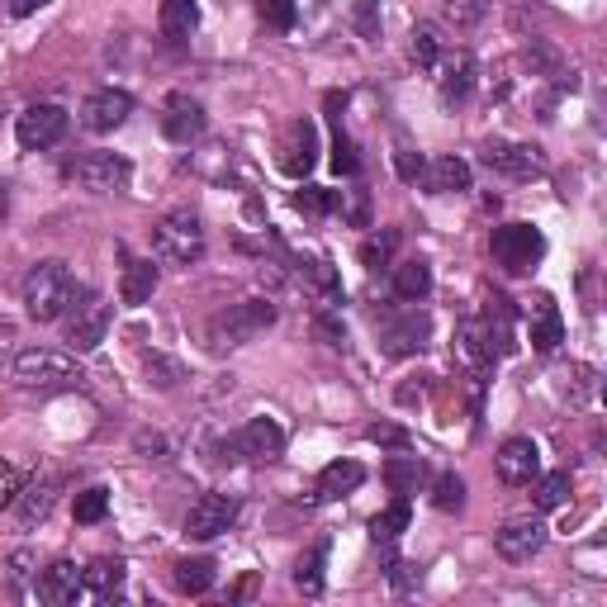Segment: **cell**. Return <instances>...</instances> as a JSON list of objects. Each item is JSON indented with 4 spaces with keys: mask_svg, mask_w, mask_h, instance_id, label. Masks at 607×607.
<instances>
[{
    "mask_svg": "<svg viewBox=\"0 0 607 607\" xmlns=\"http://www.w3.org/2000/svg\"><path fill=\"white\" fill-rule=\"evenodd\" d=\"M72 299H76V280L67 262H39L24 276V309L34 323H57Z\"/></svg>",
    "mask_w": 607,
    "mask_h": 607,
    "instance_id": "obj_1",
    "label": "cell"
},
{
    "mask_svg": "<svg viewBox=\"0 0 607 607\" xmlns=\"http://www.w3.org/2000/svg\"><path fill=\"white\" fill-rule=\"evenodd\" d=\"M270 323H276V303H270V299L228 303V309L214 313V323H210V347H214V351L247 347V342H257Z\"/></svg>",
    "mask_w": 607,
    "mask_h": 607,
    "instance_id": "obj_2",
    "label": "cell"
},
{
    "mask_svg": "<svg viewBox=\"0 0 607 607\" xmlns=\"http://www.w3.org/2000/svg\"><path fill=\"white\" fill-rule=\"evenodd\" d=\"M489 252L508 276H532L541 257H546V233L536 223H503V228H493Z\"/></svg>",
    "mask_w": 607,
    "mask_h": 607,
    "instance_id": "obj_3",
    "label": "cell"
},
{
    "mask_svg": "<svg viewBox=\"0 0 607 607\" xmlns=\"http://www.w3.org/2000/svg\"><path fill=\"white\" fill-rule=\"evenodd\" d=\"M152 252L167 266H195L204 257V228L190 210H175L152 228Z\"/></svg>",
    "mask_w": 607,
    "mask_h": 607,
    "instance_id": "obj_4",
    "label": "cell"
},
{
    "mask_svg": "<svg viewBox=\"0 0 607 607\" xmlns=\"http://www.w3.org/2000/svg\"><path fill=\"white\" fill-rule=\"evenodd\" d=\"M67 342H72V351H95L105 342V332H109V303L95 295V290H76V299L67 303Z\"/></svg>",
    "mask_w": 607,
    "mask_h": 607,
    "instance_id": "obj_5",
    "label": "cell"
},
{
    "mask_svg": "<svg viewBox=\"0 0 607 607\" xmlns=\"http://www.w3.org/2000/svg\"><path fill=\"white\" fill-rule=\"evenodd\" d=\"M67 181L90 190V195H115L129 181V162L119 152H82L76 162H67Z\"/></svg>",
    "mask_w": 607,
    "mask_h": 607,
    "instance_id": "obj_6",
    "label": "cell"
},
{
    "mask_svg": "<svg viewBox=\"0 0 607 607\" xmlns=\"http://www.w3.org/2000/svg\"><path fill=\"white\" fill-rule=\"evenodd\" d=\"M14 380L29 390L39 385H62V380H76V356L67 351H53V347H29L14 356Z\"/></svg>",
    "mask_w": 607,
    "mask_h": 607,
    "instance_id": "obj_7",
    "label": "cell"
},
{
    "mask_svg": "<svg viewBox=\"0 0 607 607\" xmlns=\"http://www.w3.org/2000/svg\"><path fill=\"white\" fill-rule=\"evenodd\" d=\"M237 522V499L233 493H200L185 513V536L190 541H214Z\"/></svg>",
    "mask_w": 607,
    "mask_h": 607,
    "instance_id": "obj_8",
    "label": "cell"
},
{
    "mask_svg": "<svg viewBox=\"0 0 607 607\" xmlns=\"http://www.w3.org/2000/svg\"><path fill=\"white\" fill-rule=\"evenodd\" d=\"M62 134H67V109L62 105H29L20 124H14V138H20L24 152H43L53 148V142H62Z\"/></svg>",
    "mask_w": 607,
    "mask_h": 607,
    "instance_id": "obj_9",
    "label": "cell"
},
{
    "mask_svg": "<svg viewBox=\"0 0 607 607\" xmlns=\"http://www.w3.org/2000/svg\"><path fill=\"white\" fill-rule=\"evenodd\" d=\"M129 115H134V95L105 86V90L86 95V105H82V129H86V134H115V129H124V124H129Z\"/></svg>",
    "mask_w": 607,
    "mask_h": 607,
    "instance_id": "obj_10",
    "label": "cell"
},
{
    "mask_svg": "<svg viewBox=\"0 0 607 607\" xmlns=\"http://www.w3.org/2000/svg\"><path fill=\"white\" fill-rule=\"evenodd\" d=\"M479 86V62L466 47H456L451 57H437V95L441 105H466Z\"/></svg>",
    "mask_w": 607,
    "mask_h": 607,
    "instance_id": "obj_11",
    "label": "cell"
},
{
    "mask_svg": "<svg viewBox=\"0 0 607 607\" xmlns=\"http://www.w3.org/2000/svg\"><path fill=\"white\" fill-rule=\"evenodd\" d=\"M228 451H237L243 460H257V466H270V460L285 456V427L276 418H252L243 433L228 441Z\"/></svg>",
    "mask_w": 607,
    "mask_h": 607,
    "instance_id": "obj_12",
    "label": "cell"
},
{
    "mask_svg": "<svg viewBox=\"0 0 607 607\" xmlns=\"http://www.w3.org/2000/svg\"><path fill=\"white\" fill-rule=\"evenodd\" d=\"M276 162H280L285 175H295V181H303V175L318 167V129H313V119H295L290 129H285Z\"/></svg>",
    "mask_w": 607,
    "mask_h": 607,
    "instance_id": "obj_13",
    "label": "cell"
},
{
    "mask_svg": "<svg viewBox=\"0 0 607 607\" xmlns=\"http://www.w3.org/2000/svg\"><path fill=\"white\" fill-rule=\"evenodd\" d=\"M493 546H499L503 561L522 565V561H532V555L546 546V526H541V518H508L499 526V536H493Z\"/></svg>",
    "mask_w": 607,
    "mask_h": 607,
    "instance_id": "obj_14",
    "label": "cell"
},
{
    "mask_svg": "<svg viewBox=\"0 0 607 607\" xmlns=\"http://www.w3.org/2000/svg\"><path fill=\"white\" fill-rule=\"evenodd\" d=\"M489 171L499 175H513V181H526V175L541 171V152L526 148V142H508V138H489L484 142V157H479Z\"/></svg>",
    "mask_w": 607,
    "mask_h": 607,
    "instance_id": "obj_15",
    "label": "cell"
},
{
    "mask_svg": "<svg viewBox=\"0 0 607 607\" xmlns=\"http://www.w3.org/2000/svg\"><path fill=\"white\" fill-rule=\"evenodd\" d=\"M427 338H433V318L427 313H404V318H385V328H380V342H385L390 356H413V351H423Z\"/></svg>",
    "mask_w": 607,
    "mask_h": 607,
    "instance_id": "obj_16",
    "label": "cell"
},
{
    "mask_svg": "<svg viewBox=\"0 0 607 607\" xmlns=\"http://www.w3.org/2000/svg\"><path fill=\"white\" fill-rule=\"evenodd\" d=\"M493 466H499L503 484H532L541 475V451H536L532 437H508L499 446V456H493Z\"/></svg>",
    "mask_w": 607,
    "mask_h": 607,
    "instance_id": "obj_17",
    "label": "cell"
},
{
    "mask_svg": "<svg viewBox=\"0 0 607 607\" xmlns=\"http://www.w3.org/2000/svg\"><path fill=\"white\" fill-rule=\"evenodd\" d=\"M204 129H210V115H204V105L190 100V95H171V100H167V115H162V134L185 148V142H195Z\"/></svg>",
    "mask_w": 607,
    "mask_h": 607,
    "instance_id": "obj_18",
    "label": "cell"
},
{
    "mask_svg": "<svg viewBox=\"0 0 607 607\" xmlns=\"http://www.w3.org/2000/svg\"><path fill=\"white\" fill-rule=\"evenodd\" d=\"M526 323H532V347L541 351V356H551V351L565 342V318H561V303H555L551 295H536L532 299Z\"/></svg>",
    "mask_w": 607,
    "mask_h": 607,
    "instance_id": "obj_19",
    "label": "cell"
},
{
    "mask_svg": "<svg viewBox=\"0 0 607 607\" xmlns=\"http://www.w3.org/2000/svg\"><path fill=\"white\" fill-rule=\"evenodd\" d=\"M86 594V584H82V565H72V561H53L43 574H39V598L43 603H53V607H67Z\"/></svg>",
    "mask_w": 607,
    "mask_h": 607,
    "instance_id": "obj_20",
    "label": "cell"
},
{
    "mask_svg": "<svg viewBox=\"0 0 607 607\" xmlns=\"http://www.w3.org/2000/svg\"><path fill=\"white\" fill-rule=\"evenodd\" d=\"M124 574H129V565H124L119 555H95V561L82 569V584H86V594L109 603V598L124 594Z\"/></svg>",
    "mask_w": 607,
    "mask_h": 607,
    "instance_id": "obj_21",
    "label": "cell"
},
{
    "mask_svg": "<svg viewBox=\"0 0 607 607\" xmlns=\"http://www.w3.org/2000/svg\"><path fill=\"white\" fill-rule=\"evenodd\" d=\"M484 342L493 356H513L518 351V338H513V299L493 295L489 299V313H484Z\"/></svg>",
    "mask_w": 607,
    "mask_h": 607,
    "instance_id": "obj_22",
    "label": "cell"
},
{
    "mask_svg": "<svg viewBox=\"0 0 607 607\" xmlns=\"http://www.w3.org/2000/svg\"><path fill=\"white\" fill-rule=\"evenodd\" d=\"M423 171H427L433 195H460V190H470V162H460L456 152L433 157V167H423Z\"/></svg>",
    "mask_w": 607,
    "mask_h": 607,
    "instance_id": "obj_23",
    "label": "cell"
},
{
    "mask_svg": "<svg viewBox=\"0 0 607 607\" xmlns=\"http://www.w3.org/2000/svg\"><path fill=\"white\" fill-rule=\"evenodd\" d=\"M456 356H460V365L479 380L493 365V351H489V342H484V328L479 323H460L456 328Z\"/></svg>",
    "mask_w": 607,
    "mask_h": 607,
    "instance_id": "obj_24",
    "label": "cell"
},
{
    "mask_svg": "<svg viewBox=\"0 0 607 607\" xmlns=\"http://www.w3.org/2000/svg\"><path fill=\"white\" fill-rule=\"evenodd\" d=\"M157 290V266L142 262V257H129L124 262V280H119V299L129 303V309H138V303H148Z\"/></svg>",
    "mask_w": 607,
    "mask_h": 607,
    "instance_id": "obj_25",
    "label": "cell"
},
{
    "mask_svg": "<svg viewBox=\"0 0 607 607\" xmlns=\"http://www.w3.org/2000/svg\"><path fill=\"white\" fill-rule=\"evenodd\" d=\"M361 484H365V470L356 460H332V466H323V475H318V499H347V493H356Z\"/></svg>",
    "mask_w": 607,
    "mask_h": 607,
    "instance_id": "obj_26",
    "label": "cell"
},
{
    "mask_svg": "<svg viewBox=\"0 0 607 607\" xmlns=\"http://www.w3.org/2000/svg\"><path fill=\"white\" fill-rule=\"evenodd\" d=\"M53 499H57V484H53V479H34L29 489L14 493V513H20L24 526H34V522H43L47 513H53Z\"/></svg>",
    "mask_w": 607,
    "mask_h": 607,
    "instance_id": "obj_27",
    "label": "cell"
},
{
    "mask_svg": "<svg viewBox=\"0 0 607 607\" xmlns=\"http://www.w3.org/2000/svg\"><path fill=\"white\" fill-rule=\"evenodd\" d=\"M427 290H433V266H427L423 257H408V262L394 266V295L398 299L418 303V299H427Z\"/></svg>",
    "mask_w": 607,
    "mask_h": 607,
    "instance_id": "obj_28",
    "label": "cell"
},
{
    "mask_svg": "<svg viewBox=\"0 0 607 607\" xmlns=\"http://www.w3.org/2000/svg\"><path fill=\"white\" fill-rule=\"evenodd\" d=\"M200 29V6L195 0H162V34L171 43H185Z\"/></svg>",
    "mask_w": 607,
    "mask_h": 607,
    "instance_id": "obj_29",
    "label": "cell"
},
{
    "mask_svg": "<svg viewBox=\"0 0 607 607\" xmlns=\"http://www.w3.org/2000/svg\"><path fill=\"white\" fill-rule=\"evenodd\" d=\"M175 588L181 594H190V598H200V594H210L214 588V561L210 555H195V561H175Z\"/></svg>",
    "mask_w": 607,
    "mask_h": 607,
    "instance_id": "obj_30",
    "label": "cell"
},
{
    "mask_svg": "<svg viewBox=\"0 0 607 607\" xmlns=\"http://www.w3.org/2000/svg\"><path fill=\"white\" fill-rule=\"evenodd\" d=\"M565 499H569V475L565 470H551V475L532 479V508L536 513H555Z\"/></svg>",
    "mask_w": 607,
    "mask_h": 607,
    "instance_id": "obj_31",
    "label": "cell"
},
{
    "mask_svg": "<svg viewBox=\"0 0 607 607\" xmlns=\"http://www.w3.org/2000/svg\"><path fill=\"white\" fill-rule=\"evenodd\" d=\"M408 522H413V508H408V499H394L385 513H375L371 518V536L380 541V546H390V541H398L408 532Z\"/></svg>",
    "mask_w": 607,
    "mask_h": 607,
    "instance_id": "obj_32",
    "label": "cell"
},
{
    "mask_svg": "<svg viewBox=\"0 0 607 607\" xmlns=\"http://www.w3.org/2000/svg\"><path fill=\"white\" fill-rule=\"evenodd\" d=\"M323 555H328V541H318V546H309L299 555V565H295V588H299V594H309V598L323 594Z\"/></svg>",
    "mask_w": 607,
    "mask_h": 607,
    "instance_id": "obj_33",
    "label": "cell"
},
{
    "mask_svg": "<svg viewBox=\"0 0 607 607\" xmlns=\"http://www.w3.org/2000/svg\"><path fill=\"white\" fill-rule=\"evenodd\" d=\"M423 475H427V466H423L418 456H394L390 466H385V484L398 493V499H408V493H418Z\"/></svg>",
    "mask_w": 607,
    "mask_h": 607,
    "instance_id": "obj_34",
    "label": "cell"
},
{
    "mask_svg": "<svg viewBox=\"0 0 607 607\" xmlns=\"http://www.w3.org/2000/svg\"><path fill=\"white\" fill-rule=\"evenodd\" d=\"M299 280H303V290H313L318 299H328V303L342 299V285H338V276H332L328 262H303L299 266Z\"/></svg>",
    "mask_w": 607,
    "mask_h": 607,
    "instance_id": "obj_35",
    "label": "cell"
},
{
    "mask_svg": "<svg viewBox=\"0 0 607 607\" xmlns=\"http://www.w3.org/2000/svg\"><path fill=\"white\" fill-rule=\"evenodd\" d=\"M338 204H342V195H338V190H328V185H303L295 195V210L309 214V219H323V214L338 210Z\"/></svg>",
    "mask_w": 607,
    "mask_h": 607,
    "instance_id": "obj_36",
    "label": "cell"
},
{
    "mask_svg": "<svg viewBox=\"0 0 607 607\" xmlns=\"http://www.w3.org/2000/svg\"><path fill=\"white\" fill-rule=\"evenodd\" d=\"M408 57L418 62V67L433 72V67H437V57H441V39H437V29H427V24L413 29V34H408Z\"/></svg>",
    "mask_w": 607,
    "mask_h": 607,
    "instance_id": "obj_37",
    "label": "cell"
},
{
    "mask_svg": "<svg viewBox=\"0 0 607 607\" xmlns=\"http://www.w3.org/2000/svg\"><path fill=\"white\" fill-rule=\"evenodd\" d=\"M394 247H398V228H385V233L365 237V243H361V266H365V270H380V266H390Z\"/></svg>",
    "mask_w": 607,
    "mask_h": 607,
    "instance_id": "obj_38",
    "label": "cell"
},
{
    "mask_svg": "<svg viewBox=\"0 0 607 607\" xmlns=\"http://www.w3.org/2000/svg\"><path fill=\"white\" fill-rule=\"evenodd\" d=\"M76 522H86V526H95V522H105V513H109V489H100V484H90V489H82L76 493Z\"/></svg>",
    "mask_w": 607,
    "mask_h": 607,
    "instance_id": "obj_39",
    "label": "cell"
},
{
    "mask_svg": "<svg viewBox=\"0 0 607 607\" xmlns=\"http://www.w3.org/2000/svg\"><path fill=\"white\" fill-rule=\"evenodd\" d=\"M433 503L441 508V513H460V508H466V479H460V475H441L437 489H433Z\"/></svg>",
    "mask_w": 607,
    "mask_h": 607,
    "instance_id": "obj_40",
    "label": "cell"
},
{
    "mask_svg": "<svg viewBox=\"0 0 607 607\" xmlns=\"http://www.w3.org/2000/svg\"><path fill=\"white\" fill-rule=\"evenodd\" d=\"M257 14H262V24L280 29V34H290V29H295V20H299L295 0H257Z\"/></svg>",
    "mask_w": 607,
    "mask_h": 607,
    "instance_id": "obj_41",
    "label": "cell"
},
{
    "mask_svg": "<svg viewBox=\"0 0 607 607\" xmlns=\"http://www.w3.org/2000/svg\"><path fill=\"white\" fill-rule=\"evenodd\" d=\"M332 167H338V175H356V171H361L356 142H351L342 129H338V138H332Z\"/></svg>",
    "mask_w": 607,
    "mask_h": 607,
    "instance_id": "obj_42",
    "label": "cell"
},
{
    "mask_svg": "<svg viewBox=\"0 0 607 607\" xmlns=\"http://www.w3.org/2000/svg\"><path fill=\"white\" fill-rule=\"evenodd\" d=\"M351 24H356V34L365 43H375L380 39V10H375V0H356V10H351Z\"/></svg>",
    "mask_w": 607,
    "mask_h": 607,
    "instance_id": "obj_43",
    "label": "cell"
},
{
    "mask_svg": "<svg viewBox=\"0 0 607 607\" xmlns=\"http://www.w3.org/2000/svg\"><path fill=\"white\" fill-rule=\"evenodd\" d=\"M148 375H157V390H175V380H181V365L167 361V356H157V351H148Z\"/></svg>",
    "mask_w": 607,
    "mask_h": 607,
    "instance_id": "obj_44",
    "label": "cell"
},
{
    "mask_svg": "<svg viewBox=\"0 0 607 607\" xmlns=\"http://www.w3.org/2000/svg\"><path fill=\"white\" fill-rule=\"evenodd\" d=\"M365 437H371L375 446H394V451H408V433H404V427H394V423L365 427Z\"/></svg>",
    "mask_w": 607,
    "mask_h": 607,
    "instance_id": "obj_45",
    "label": "cell"
},
{
    "mask_svg": "<svg viewBox=\"0 0 607 607\" xmlns=\"http://www.w3.org/2000/svg\"><path fill=\"white\" fill-rule=\"evenodd\" d=\"M20 489H24V484H20V470H14L10 460H0V508H10Z\"/></svg>",
    "mask_w": 607,
    "mask_h": 607,
    "instance_id": "obj_46",
    "label": "cell"
},
{
    "mask_svg": "<svg viewBox=\"0 0 607 607\" xmlns=\"http://www.w3.org/2000/svg\"><path fill=\"white\" fill-rule=\"evenodd\" d=\"M394 167H398V175H404V181L413 185V181L423 175V157L413 152V148H398V152H394Z\"/></svg>",
    "mask_w": 607,
    "mask_h": 607,
    "instance_id": "obj_47",
    "label": "cell"
},
{
    "mask_svg": "<svg viewBox=\"0 0 607 607\" xmlns=\"http://www.w3.org/2000/svg\"><path fill=\"white\" fill-rule=\"evenodd\" d=\"M446 14H451L456 24H475L479 14H484V6H479V0H451V6H446Z\"/></svg>",
    "mask_w": 607,
    "mask_h": 607,
    "instance_id": "obj_48",
    "label": "cell"
},
{
    "mask_svg": "<svg viewBox=\"0 0 607 607\" xmlns=\"http://www.w3.org/2000/svg\"><path fill=\"white\" fill-rule=\"evenodd\" d=\"M29 565H34V551H14V555H10V579H14V588H24Z\"/></svg>",
    "mask_w": 607,
    "mask_h": 607,
    "instance_id": "obj_49",
    "label": "cell"
},
{
    "mask_svg": "<svg viewBox=\"0 0 607 607\" xmlns=\"http://www.w3.org/2000/svg\"><path fill=\"white\" fill-rule=\"evenodd\" d=\"M43 6H47V0H6V10L14 14V20H29V14L43 10Z\"/></svg>",
    "mask_w": 607,
    "mask_h": 607,
    "instance_id": "obj_50",
    "label": "cell"
},
{
    "mask_svg": "<svg viewBox=\"0 0 607 607\" xmlns=\"http://www.w3.org/2000/svg\"><path fill=\"white\" fill-rule=\"evenodd\" d=\"M390 579H394V588H413V565L390 561Z\"/></svg>",
    "mask_w": 607,
    "mask_h": 607,
    "instance_id": "obj_51",
    "label": "cell"
},
{
    "mask_svg": "<svg viewBox=\"0 0 607 607\" xmlns=\"http://www.w3.org/2000/svg\"><path fill=\"white\" fill-rule=\"evenodd\" d=\"M6 214H10V185L0 181V219H6Z\"/></svg>",
    "mask_w": 607,
    "mask_h": 607,
    "instance_id": "obj_52",
    "label": "cell"
}]
</instances>
